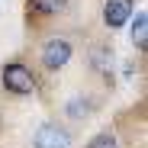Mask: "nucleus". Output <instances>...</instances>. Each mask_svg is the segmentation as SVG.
<instances>
[{
    "mask_svg": "<svg viewBox=\"0 0 148 148\" xmlns=\"http://www.w3.org/2000/svg\"><path fill=\"white\" fill-rule=\"evenodd\" d=\"M3 87H7L10 93L29 97V93L36 90V77H32V71H29L26 64L13 61V64H7V68H3Z\"/></svg>",
    "mask_w": 148,
    "mask_h": 148,
    "instance_id": "f257e3e1",
    "label": "nucleus"
},
{
    "mask_svg": "<svg viewBox=\"0 0 148 148\" xmlns=\"http://www.w3.org/2000/svg\"><path fill=\"white\" fill-rule=\"evenodd\" d=\"M71 55H74V48H71L68 39H48L45 48H42V64L48 71H58V68H64L71 61Z\"/></svg>",
    "mask_w": 148,
    "mask_h": 148,
    "instance_id": "f03ea898",
    "label": "nucleus"
},
{
    "mask_svg": "<svg viewBox=\"0 0 148 148\" xmlns=\"http://www.w3.org/2000/svg\"><path fill=\"white\" fill-rule=\"evenodd\" d=\"M32 148H71V135L58 122H45V126H39V132L32 138Z\"/></svg>",
    "mask_w": 148,
    "mask_h": 148,
    "instance_id": "7ed1b4c3",
    "label": "nucleus"
},
{
    "mask_svg": "<svg viewBox=\"0 0 148 148\" xmlns=\"http://www.w3.org/2000/svg\"><path fill=\"white\" fill-rule=\"evenodd\" d=\"M129 16H132V0H106L103 3V23L110 29L126 26Z\"/></svg>",
    "mask_w": 148,
    "mask_h": 148,
    "instance_id": "20e7f679",
    "label": "nucleus"
},
{
    "mask_svg": "<svg viewBox=\"0 0 148 148\" xmlns=\"http://www.w3.org/2000/svg\"><path fill=\"white\" fill-rule=\"evenodd\" d=\"M132 42L138 48H148V13L145 10H138L132 19Z\"/></svg>",
    "mask_w": 148,
    "mask_h": 148,
    "instance_id": "39448f33",
    "label": "nucleus"
},
{
    "mask_svg": "<svg viewBox=\"0 0 148 148\" xmlns=\"http://www.w3.org/2000/svg\"><path fill=\"white\" fill-rule=\"evenodd\" d=\"M29 3H32V10H36V13L52 16V13H58V10H64V7H68V0H29Z\"/></svg>",
    "mask_w": 148,
    "mask_h": 148,
    "instance_id": "423d86ee",
    "label": "nucleus"
},
{
    "mask_svg": "<svg viewBox=\"0 0 148 148\" xmlns=\"http://www.w3.org/2000/svg\"><path fill=\"white\" fill-rule=\"evenodd\" d=\"M87 148H119V138L113 132H100V135H93Z\"/></svg>",
    "mask_w": 148,
    "mask_h": 148,
    "instance_id": "0eeeda50",
    "label": "nucleus"
},
{
    "mask_svg": "<svg viewBox=\"0 0 148 148\" xmlns=\"http://www.w3.org/2000/svg\"><path fill=\"white\" fill-rule=\"evenodd\" d=\"M90 58H93V68H97V71H106L110 61H113V52H110V48H93Z\"/></svg>",
    "mask_w": 148,
    "mask_h": 148,
    "instance_id": "6e6552de",
    "label": "nucleus"
}]
</instances>
